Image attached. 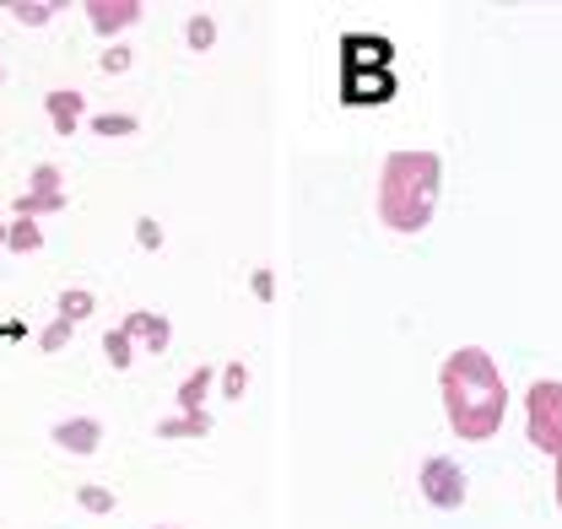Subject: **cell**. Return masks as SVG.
I'll list each match as a JSON object with an SVG mask.
<instances>
[{
	"instance_id": "6da1fadb",
	"label": "cell",
	"mask_w": 562,
	"mask_h": 529,
	"mask_svg": "<svg viewBox=\"0 0 562 529\" xmlns=\"http://www.w3.org/2000/svg\"><path fill=\"white\" fill-rule=\"evenodd\" d=\"M438 390H443V416L454 427V438L465 443H487L497 438L503 416H508V384L482 346H460L443 357L438 368Z\"/></svg>"
},
{
	"instance_id": "7a4b0ae2",
	"label": "cell",
	"mask_w": 562,
	"mask_h": 529,
	"mask_svg": "<svg viewBox=\"0 0 562 529\" xmlns=\"http://www.w3.org/2000/svg\"><path fill=\"white\" fill-rule=\"evenodd\" d=\"M443 195V162L438 151H390L379 168V216L390 233L417 238L422 227L432 222Z\"/></svg>"
},
{
	"instance_id": "3957f363",
	"label": "cell",
	"mask_w": 562,
	"mask_h": 529,
	"mask_svg": "<svg viewBox=\"0 0 562 529\" xmlns=\"http://www.w3.org/2000/svg\"><path fill=\"white\" fill-rule=\"evenodd\" d=\"M525 438L541 449V454H562V384L558 379H541L530 384L525 395Z\"/></svg>"
},
{
	"instance_id": "277c9868",
	"label": "cell",
	"mask_w": 562,
	"mask_h": 529,
	"mask_svg": "<svg viewBox=\"0 0 562 529\" xmlns=\"http://www.w3.org/2000/svg\"><path fill=\"white\" fill-rule=\"evenodd\" d=\"M417 492L438 514H454V508H465V470L449 460V454H432L417 470Z\"/></svg>"
},
{
	"instance_id": "5b68a950",
	"label": "cell",
	"mask_w": 562,
	"mask_h": 529,
	"mask_svg": "<svg viewBox=\"0 0 562 529\" xmlns=\"http://www.w3.org/2000/svg\"><path fill=\"white\" fill-rule=\"evenodd\" d=\"M55 443L76 460H92L103 449V421L98 416H66V421H55Z\"/></svg>"
},
{
	"instance_id": "8992f818",
	"label": "cell",
	"mask_w": 562,
	"mask_h": 529,
	"mask_svg": "<svg viewBox=\"0 0 562 529\" xmlns=\"http://www.w3.org/2000/svg\"><path fill=\"white\" fill-rule=\"evenodd\" d=\"M140 16H146L140 0H87V22H92V33H103V38H120Z\"/></svg>"
},
{
	"instance_id": "52a82bcc",
	"label": "cell",
	"mask_w": 562,
	"mask_h": 529,
	"mask_svg": "<svg viewBox=\"0 0 562 529\" xmlns=\"http://www.w3.org/2000/svg\"><path fill=\"white\" fill-rule=\"evenodd\" d=\"M341 92H347V103H373V98H390V92H395V76H390V66L373 70V76H362V70H347Z\"/></svg>"
},
{
	"instance_id": "ba28073f",
	"label": "cell",
	"mask_w": 562,
	"mask_h": 529,
	"mask_svg": "<svg viewBox=\"0 0 562 529\" xmlns=\"http://www.w3.org/2000/svg\"><path fill=\"white\" fill-rule=\"evenodd\" d=\"M120 330L131 335V340H140L146 351H168V335H173L162 314H146V308H136V314H131V319H125Z\"/></svg>"
},
{
	"instance_id": "9c48e42d",
	"label": "cell",
	"mask_w": 562,
	"mask_h": 529,
	"mask_svg": "<svg viewBox=\"0 0 562 529\" xmlns=\"http://www.w3.org/2000/svg\"><path fill=\"white\" fill-rule=\"evenodd\" d=\"M44 109H49V125H55V135H70L76 131V125H81V109H87V103H81V92H60V87H55V92H49V98H44Z\"/></svg>"
},
{
	"instance_id": "30bf717a",
	"label": "cell",
	"mask_w": 562,
	"mask_h": 529,
	"mask_svg": "<svg viewBox=\"0 0 562 529\" xmlns=\"http://www.w3.org/2000/svg\"><path fill=\"white\" fill-rule=\"evenodd\" d=\"M206 432H211L206 410H179V416L157 421V438H206Z\"/></svg>"
},
{
	"instance_id": "8fae6325",
	"label": "cell",
	"mask_w": 562,
	"mask_h": 529,
	"mask_svg": "<svg viewBox=\"0 0 562 529\" xmlns=\"http://www.w3.org/2000/svg\"><path fill=\"white\" fill-rule=\"evenodd\" d=\"M5 249H11V255H38V249H44V233H38V222L16 216V222L5 227Z\"/></svg>"
},
{
	"instance_id": "7c38bea8",
	"label": "cell",
	"mask_w": 562,
	"mask_h": 529,
	"mask_svg": "<svg viewBox=\"0 0 562 529\" xmlns=\"http://www.w3.org/2000/svg\"><path fill=\"white\" fill-rule=\"evenodd\" d=\"M27 195L33 200H66V179H60V168H55V162H38V168H33V179H27Z\"/></svg>"
},
{
	"instance_id": "4fadbf2b",
	"label": "cell",
	"mask_w": 562,
	"mask_h": 529,
	"mask_svg": "<svg viewBox=\"0 0 562 529\" xmlns=\"http://www.w3.org/2000/svg\"><path fill=\"white\" fill-rule=\"evenodd\" d=\"M103 357H109V368H120V373H125V368L136 362V340L114 325V330L103 335Z\"/></svg>"
},
{
	"instance_id": "5bb4252c",
	"label": "cell",
	"mask_w": 562,
	"mask_h": 529,
	"mask_svg": "<svg viewBox=\"0 0 562 529\" xmlns=\"http://www.w3.org/2000/svg\"><path fill=\"white\" fill-rule=\"evenodd\" d=\"M206 390H211V368H195V373L179 384V410H201V405H206Z\"/></svg>"
},
{
	"instance_id": "9a60e30c",
	"label": "cell",
	"mask_w": 562,
	"mask_h": 529,
	"mask_svg": "<svg viewBox=\"0 0 562 529\" xmlns=\"http://www.w3.org/2000/svg\"><path fill=\"white\" fill-rule=\"evenodd\" d=\"M92 308H98L92 292H81V286H76V292H60V319H66V325H81Z\"/></svg>"
},
{
	"instance_id": "2e32d148",
	"label": "cell",
	"mask_w": 562,
	"mask_h": 529,
	"mask_svg": "<svg viewBox=\"0 0 562 529\" xmlns=\"http://www.w3.org/2000/svg\"><path fill=\"white\" fill-rule=\"evenodd\" d=\"M184 44L206 55L211 44H216V16H206V11H201V16H190V27H184Z\"/></svg>"
},
{
	"instance_id": "e0dca14e",
	"label": "cell",
	"mask_w": 562,
	"mask_h": 529,
	"mask_svg": "<svg viewBox=\"0 0 562 529\" xmlns=\"http://www.w3.org/2000/svg\"><path fill=\"white\" fill-rule=\"evenodd\" d=\"M11 16H16L22 27H44V22L55 16V5H49V0H16V5H11Z\"/></svg>"
},
{
	"instance_id": "ac0fdd59",
	"label": "cell",
	"mask_w": 562,
	"mask_h": 529,
	"mask_svg": "<svg viewBox=\"0 0 562 529\" xmlns=\"http://www.w3.org/2000/svg\"><path fill=\"white\" fill-rule=\"evenodd\" d=\"M76 503H81L87 514H114V492H109V486H98V481H87V486L76 492Z\"/></svg>"
},
{
	"instance_id": "d6986e66",
	"label": "cell",
	"mask_w": 562,
	"mask_h": 529,
	"mask_svg": "<svg viewBox=\"0 0 562 529\" xmlns=\"http://www.w3.org/2000/svg\"><path fill=\"white\" fill-rule=\"evenodd\" d=\"M92 131L98 135H136V120H131V114H92Z\"/></svg>"
},
{
	"instance_id": "ffe728a7",
	"label": "cell",
	"mask_w": 562,
	"mask_h": 529,
	"mask_svg": "<svg viewBox=\"0 0 562 529\" xmlns=\"http://www.w3.org/2000/svg\"><path fill=\"white\" fill-rule=\"evenodd\" d=\"M244 390H249V373H244V362H227V373H222V395L238 399Z\"/></svg>"
},
{
	"instance_id": "44dd1931",
	"label": "cell",
	"mask_w": 562,
	"mask_h": 529,
	"mask_svg": "<svg viewBox=\"0 0 562 529\" xmlns=\"http://www.w3.org/2000/svg\"><path fill=\"white\" fill-rule=\"evenodd\" d=\"M136 244H140V249H151V255H157V249H162V222L140 216V222H136Z\"/></svg>"
},
{
	"instance_id": "7402d4cb",
	"label": "cell",
	"mask_w": 562,
	"mask_h": 529,
	"mask_svg": "<svg viewBox=\"0 0 562 529\" xmlns=\"http://www.w3.org/2000/svg\"><path fill=\"white\" fill-rule=\"evenodd\" d=\"M70 335H76V325H66V319H55L49 330L38 335V346H44V351H60V346H70Z\"/></svg>"
},
{
	"instance_id": "603a6c76",
	"label": "cell",
	"mask_w": 562,
	"mask_h": 529,
	"mask_svg": "<svg viewBox=\"0 0 562 529\" xmlns=\"http://www.w3.org/2000/svg\"><path fill=\"white\" fill-rule=\"evenodd\" d=\"M103 70H109V76H120V70H131V49H125V44H114V49L103 55Z\"/></svg>"
},
{
	"instance_id": "cb8c5ba5",
	"label": "cell",
	"mask_w": 562,
	"mask_h": 529,
	"mask_svg": "<svg viewBox=\"0 0 562 529\" xmlns=\"http://www.w3.org/2000/svg\"><path fill=\"white\" fill-rule=\"evenodd\" d=\"M255 297H271V270H255Z\"/></svg>"
},
{
	"instance_id": "d4e9b609",
	"label": "cell",
	"mask_w": 562,
	"mask_h": 529,
	"mask_svg": "<svg viewBox=\"0 0 562 529\" xmlns=\"http://www.w3.org/2000/svg\"><path fill=\"white\" fill-rule=\"evenodd\" d=\"M552 486H558V508H562V454H558V481Z\"/></svg>"
},
{
	"instance_id": "484cf974",
	"label": "cell",
	"mask_w": 562,
	"mask_h": 529,
	"mask_svg": "<svg viewBox=\"0 0 562 529\" xmlns=\"http://www.w3.org/2000/svg\"><path fill=\"white\" fill-rule=\"evenodd\" d=\"M0 249H5V227H0Z\"/></svg>"
},
{
	"instance_id": "4316f807",
	"label": "cell",
	"mask_w": 562,
	"mask_h": 529,
	"mask_svg": "<svg viewBox=\"0 0 562 529\" xmlns=\"http://www.w3.org/2000/svg\"><path fill=\"white\" fill-rule=\"evenodd\" d=\"M157 529H179V525H157Z\"/></svg>"
},
{
	"instance_id": "83f0119b",
	"label": "cell",
	"mask_w": 562,
	"mask_h": 529,
	"mask_svg": "<svg viewBox=\"0 0 562 529\" xmlns=\"http://www.w3.org/2000/svg\"><path fill=\"white\" fill-rule=\"evenodd\" d=\"M0 81H5V70H0Z\"/></svg>"
}]
</instances>
